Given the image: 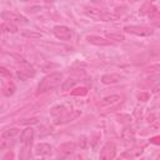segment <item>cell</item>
Instances as JSON below:
<instances>
[{"label":"cell","mask_w":160,"mask_h":160,"mask_svg":"<svg viewBox=\"0 0 160 160\" xmlns=\"http://www.w3.org/2000/svg\"><path fill=\"white\" fill-rule=\"evenodd\" d=\"M78 116H80V111L79 110H70V111H66L65 114H62L61 116H59V118H56V121H55V124H66V122H69V121H72V120H75Z\"/></svg>","instance_id":"cell-10"},{"label":"cell","mask_w":160,"mask_h":160,"mask_svg":"<svg viewBox=\"0 0 160 160\" xmlns=\"http://www.w3.org/2000/svg\"><path fill=\"white\" fill-rule=\"evenodd\" d=\"M52 32H54V35H55L58 39L65 40V41L70 40V38H71V35H72L71 30H70L68 26H64V25H58V26H55L54 30H52Z\"/></svg>","instance_id":"cell-8"},{"label":"cell","mask_w":160,"mask_h":160,"mask_svg":"<svg viewBox=\"0 0 160 160\" xmlns=\"http://www.w3.org/2000/svg\"><path fill=\"white\" fill-rule=\"evenodd\" d=\"M124 31L129 32V34L138 35V36H150L154 32V30L151 28L142 26V25H126L124 28Z\"/></svg>","instance_id":"cell-3"},{"label":"cell","mask_w":160,"mask_h":160,"mask_svg":"<svg viewBox=\"0 0 160 160\" xmlns=\"http://www.w3.org/2000/svg\"><path fill=\"white\" fill-rule=\"evenodd\" d=\"M116 155V146L112 141H109L106 142L101 151H100V159H104V160H110V159H114Z\"/></svg>","instance_id":"cell-6"},{"label":"cell","mask_w":160,"mask_h":160,"mask_svg":"<svg viewBox=\"0 0 160 160\" xmlns=\"http://www.w3.org/2000/svg\"><path fill=\"white\" fill-rule=\"evenodd\" d=\"M52 152V148L49 145V144H39L35 146V155H40V156H46V155H50Z\"/></svg>","instance_id":"cell-13"},{"label":"cell","mask_w":160,"mask_h":160,"mask_svg":"<svg viewBox=\"0 0 160 160\" xmlns=\"http://www.w3.org/2000/svg\"><path fill=\"white\" fill-rule=\"evenodd\" d=\"M68 110H66V108L64 106V105H58V106H54L51 110H50V114L52 115V116H55V118H59V116H61L62 114H65Z\"/></svg>","instance_id":"cell-20"},{"label":"cell","mask_w":160,"mask_h":160,"mask_svg":"<svg viewBox=\"0 0 160 160\" xmlns=\"http://www.w3.org/2000/svg\"><path fill=\"white\" fill-rule=\"evenodd\" d=\"M150 142H152V144H155V145H159V144H160V136L158 135V136L151 138V139H150Z\"/></svg>","instance_id":"cell-30"},{"label":"cell","mask_w":160,"mask_h":160,"mask_svg":"<svg viewBox=\"0 0 160 160\" xmlns=\"http://www.w3.org/2000/svg\"><path fill=\"white\" fill-rule=\"evenodd\" d=\"M72 91H71V95H74V96H85L86 94H88V88H85V86H80V88H75V89H71Z\"/></svg>","instance_id":"cell-22"},{"label":"cell","mask_w":160,"mask_h":160,"mask_svg":"<svg viewBox=\"0 0 160 160\" xmlns=\"http://www.w3.org/2000/svg\"><path fill=\"white\" fill-rule=\"evenodd\" d=\"M149 96H150V94L148 91H141V92L138 94V99L140 101H148L149 100Z\"/></svg>","instance_id":"cell-25"},{"label":"cell","mask_w":160,"mask_h":160,"mask_svg":"<svg viewBox=\"0 0 160 160\" xmlns=\"http://www.w3.org/2000/svg\"><path fill=\"white\" fill-rule=\"evenodd\" d=\"M120 79H121V75L119 74H106L101 78V81L104 84H114V82H118Z\"/></svg>","instance_id":"cell-15"},{"label":"cell","mask_w":160,"mask_h":160,"mask_svg":"<svg viewBox=\"0 0 160 160\" xmlns=\"http://www.w3.org/2000/svg\"><path fill=\"white\" fill-rule=\"evenodd\" d=\"M32 139H34V129L32 128H26L25 130L21 131L20 140H21V142H22V145L25 148H30L31 146Z\"/></svg>","instance_id":"cell-11"},{"label":"cell","mask_w":160,"mask_h":160,"mask_svg":"<svg viewBox=\"0 0 160 160\" xmlns=\"http://www.w3.org/2000/svg\"><path fill=\"white\" fill-rule=\"evenodd\" d=\"M18 31V28L14 25V24H11V22H4V24H1L0 25V32H16Z\"/></svg>","instance_id":"cell-18"},{"label":"cell","mask_w":160,"mask_h":160,"mask_svg":"<svg viewBox=\"0 0 160 160\" xmlns=\"http://www.w3.org/2000/svg\"><path fill=\"white\" fill-rule=\"evenodd\" d=\"M20 134V129L18 128H11V129H8L2 132V138L5 139H14L15 136H18Z\"/></svg>","instance_id":"cell-19"},{"label":"cell","mask_w":160,"mask_h":160,"mask_svg":"<svg viewBox=\"0 0 160 160\" xmlns=\"http://www.w3.org/2000/svg\"><path fill=\"white\" fill-rule=\"evenodd\" d=\"M8 145H9V142H8V139L2 138V139L0 140V150H2V149H5V148H8Z\"/></svg>","instance_id":"cell-29"},{"label":"cell","mask_w":160,"mask_h":160,"mask_svg":"<svg viewBox=\"0 0 160 160\" xmlns=\"http://www.w3.org/2000/svg\"><path fill=\"white\" fill-rule=\"evenodd\" d=\"M75 149H76V145L74 142H65L59 146V152L62 155H70L75 151Z\"/></svg>","instance_id":"cell-14"},{"label":"cell","mask_w":160,"mask_h":160,"mask_svg":"<svg viewBox=\"0 0 160 160\" xmlns=\"http://www.w3.org/2000/svg\"><path fill=\"white\" fill-rule=\"evenodd\" d=\"M141 154H142V148L136 146V148H132L130 150H126L121 156L122 158H136V156H139Z\"/></svg>","instance_id":"cell-17"},{"label":"cell","mask_w":160,"mask_h":160,"mask_svg":"<svg viewBox=\"0 0 160 160\" xmlns=\"http://www.w3.org/2000/svg\"><path fill=\"white\" fill-rule=\"evenodd\" d=\"M121 138H122L125 141H134V139H135V132H134V130H132L131 128L126 126V128H124V130L121 131Z\"/></svg>","instance_id":"cell-16"},{"label":"cell","mask_w":160,"mask_h":160,"mask_svg":"<svg viewBox=\"0 0 160 160\" xmlns=\"http://www.w3.org/2000/svg\"><path fill=\"white\" fill-rule=\"evenodd\" d=\"M139 12H140L141 15H148V16H150L151 19H158V16H159L158 8H156V6H154V5H152V4H150V2L144 4V5L140 8Z\"/></svg>","instance_id":"cell-9"},{"label":"cell","mask_w":160,"mask_h":160,"mask_svg":"<svg viewBox=\"0 0 160 160\" xmlns=\"http://www.w3.org/2000/svg\"><path fill=\"white\" fill-rule=\"evenodd\" d=\"M35 75V70L34 68L29 64V62H21L19 70H18V76L21 79V80H26L29 78H32Z\"/></svg>","instance_id":"cell-7"},{"label":"cell","mask_w":160,"mask_h":160,"mask_svg":"<svg viewBox=\"0 0 160 160\" xmlns=\"http://www.w3.org/2000/svg\"><path fill=\"white\" fill-rule=\"evenodd\" d=\"M121 102V96L120 95H110L104 98L100 102H99V108L100 109H112L116 105H119Z\"/></svg>","instance_id":"cell-5"},{"label":"cell","mask_w":160,"mask_h":160,"mask_svg":"<svg viewBox=\"0 0 160 160\" xmlns=\"http://www.w3.org/2000/svg\"><path fill=\"white\" fill-rule=\"evenodd\" d=\"M44 1H45V2H46V4H49V2H54V1H55V0H44Z\"/></svg>","instance_id":"cell-34"},{"label":"cell","mask_w":160,"mask_h":160,"mask_svg":"<svg viewBox=\"0 0 160 160\" xmlns=\"http://www.w3.org/2000/svg\"><path fill=\"white\" fill-rule=\"evenodd\" d=\"M135 115H136V119L140 120L141 119V109H136L135 110Z\"/></svg>","instance_id":"cell-31"},{"label":"cell","mask_w":160,"mask_h":160,"mask_svg":"<svg viewBox=\"0 0 160 160\" xmlns=\"http://www.w3.org/2000/svg\"><path fill=\"white\" fill-rule=\"evenodd\" d=\"M106 36H108V39H109V40H115V41H122V40L125 39L122 34H114V32L108 34Z\"/></svg>","instance_id":"cell-24"},{"label":"cell","mask_w":160,"mask_h":160,"mask_svg":"<svg viewBox=\"0 0 160 160\" xmlns=\"http://www.w3.org/2000/svg\"><path fill=\"white\" fill-rule=\"evenodd\" d=\"M118 119H119V121H120V122H122V124H129V122L131 121V118H130L129 115H122V114H121V115H119V116H118Z\"/></svg>","instance_id":"cell-26"},{"label":"cell","mask_w":160,"mask_h":160,"mask_svg":"<svg viewBox=\"0 0 160 160\" xmlns=\"http://www.w3.org/2000/svg\"><path fill=\"white\" fill-rule=\"evenodd\" d=\"M86 40L92 44V45H98V46H106V45H111L112 42L108 39H104L101 36H96V35H88Z\"/></svg>","instance_id":"cell-12"},{"label":"cell","mask_w":160,"mask_h":160,"mask_svg":"<svg viewBox=\"0 0 160 160\" xmlns=\"http://www.w3.org/2000/svg\"><path fill=\"white\" fill-rule=\"evenodd\" d=\"M95 4H100V2H102V0H92Z\"/></svg>","instance_id":"cell-33"},{"label":"cell","mask_w":160,"mask_h":160,"mask_svg":"<svg viewBox=\"0 0 160 160\" xmlns=\"http://www.w3.org/2000/svg\"><path fill=\"white\" fill-rule=\"evenodd\" d=\"M0 74L4 75V76H6V78H11V72H10V70H8L6 68L0 66Z\"/></svg>","instance_id":"cell-28"},{"label":"cell","mask_w":160,"mask_h":160,"mask_svg":"<svg viewBox=\"0 0 160 160\" xmlns=\"http://www.w3.org/2000/svg\"><path fill=\"white\" fill-rule=\"evenodd\" d=\"M14 91H15V85H14V82H11V81H8V82L4 85V88H2V92H4V95H6V96L12 95Z\"/></svg>","instance_id":"cell-21"},{"label":"cell","mask_w":160,"mask_h":160,"mask_svg":"<svg viewBox=\"0 0 160 160\" xmlns=\"http://www.w3.org/2000/svg\"><path fill=\"white\" fill-rule=\"evenodd\" d=\"M84 11H85V14L88 16H90L94 20L112 21V20H116L119 18L118 14H111V12H108V11H104V10H100V9H96V8H89V6H86Z\"/></svg>","instance_id":"cell-2"},{"label":"cell","mask_w":160,"mask_h":160,"mask_svg":"<svg viewBox=\"0 0 160 160\" xmlns=\"http://www.w3.org/2000/svg\"><path fill=\"white\" fill-rule=\"evenodd\" d=\"M75 82H76V80H75V79H68V80H65V81H64V84H62V86H61L62 91H68V90H71V89L74 88Z\"/></svg>","instance_id":"cell-23"},{"label":"cell","mask_w":160,"mask_h":160,"mask_svg":"<svg viewBox=\"0 0 160 160\" xmlns=\"http://www.w3.org/2000/svg\"><path fill=\"white\" fill-rule=\"evenodd\" d=\"M9 158L12 159V158H14V154H12V152H8V154L4 156V159H9Z\"/></svg>","instance_id":"cell-32"},{"label":"cell","mask_w":160,"mask_h":160,"mask_svg":"<svg viewBox=\"0 0 160 160\" xmlns=\"http://www.w3.org/2000/svg\"><path fill=\"white\" fill-rule=\"evenodd\" d=\"M38 119L36 118H30V119H22L20 120V124H36Z\"/></svg>","instance_id":"cell-27"},{"label":"cell","mask_w":160,"mask_h":160,"mask_svg":"<svg viewBox=\"0 0 160 160\" xmlns=\"http://www.w3.org/2000/svg\"><path fill=\"white\" fill-rule=\"evenodd\" d=\"M1 18L6 21V22H11V24H28V19L18 12L6 10L1 12Z\"/></svg>","instance_id":"cell-4"},{"label":"cell","mask_w":160,"mask_h":160,"mask_svg":"<svg viewBox=\"0 0 160 160\" xmlns=\"http://www.w3.org/2000/svg\"><path fill=\"white\" fill-rule=\"evenodd\" d=\"M60 80H61V72H52V74L45 76L38 85L36 95H41L49 90H52L54 88H56L60 84Z\"/></svg>","instance_id":"cell-1"}]
</instances>
